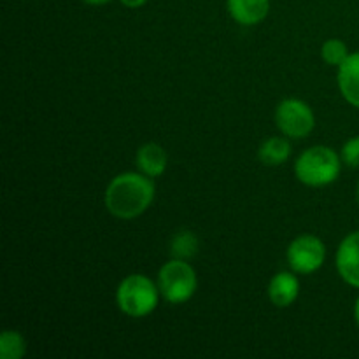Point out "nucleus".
Returning a JSON list of instances; mask_svg holds the SVG:
<instances>
[{
    "instance_id": "19",
    "label": "nucleus",
    "mask_w": 359,
    "mask_h": 359,
    "mask_svg": "<svg viewBox=\"0 0 359 359\" xmlns=\"http://www.w3.org/2000/svg\"><path fill=\"white\" fill-rule=\"evenodd\" d=\"M354 319H356V323L359 326V297H358L356 304H354Z\"/></svg>"
},
{
    "instance_id": "18",
    "label": "nucleus",
    "mask_w": 359,
    "mask_h": 359,
    "mask_svg": "<svg viewBox=\"0 0 359 359\" xmlns=\"http://www.w3.org/2000/svg\"><path fill=\"white\" fill-rule=\"evenodd\" d=\"M84 4H88V6H105V4L112 2V0H83Z\"/></svg>"
},
{
    "instance_id": "5",
    "label": "nucleus",
    "mask_w": 359,
    "mask_h": 359,
    "mask_svg": "<svg viewBox=\"0 0 359 359\" xmlns=\"http://www.w3.org/2000/svg\"><path fill=\"white\" fill-rule=\"evenodd\" d=\"M276 125L291 139H305L316 126L314 111L300 98H286L276 109Z\"/></svg>"
},
{
    "instance_id": "11",
    "label": "nucleus",
    "mask_w": 359,
    "mask_h": 359,
    "mask_svg": "<svg viewBox=\"0 0 359 359\" xmlns=\"http://www.w3.org/2000/svg\"><path fill=\"white\" fill-rule=\"evenodd\" d=\"M340 93L353 107L359 109V51L351 53L346 62L339 67Z\"/></svg>"
},
{
    "instance_id": "9",
    "label": "nucleus",
    "mask_w": 359,
    "mask_h": 359,
    "mask_svg": "<svg viewBox=\"0 0 359 359\" xmlns=\"http://www.w3.org/2000/svg\"><path fill=\"white\" fill-rule=\"evenodd\" d=\"M228 13L242 27L258 25L269 16L270 0H226Z\"/></svg>"
},
{
    "instance_id": "16",
    "label": "nucleus",
    "mask_w": 359,
    "mask_h": 359,
    "mask_svg": "<svg viewBox=\"0 0 359 359\" xmlns=\"http://www.w3.org/2000/svg\"><path fill=\"white\" fill-rule=\"evenodd\" d=\"M340 158L349 167L359 168V137H353V139H349L344 144Z\"/></svg>"
},
{
    "instance_id": "20",
    "label": "nucleus",
    "mask_w": 359,
    "mask_h": 359,
    "mask_svg": "<svg viewBox=\"0 0 359 359\" xmlns=\"http://www.w3.org/2000/svg\"><path fill=\"white\" fill-rule=\"evenodd\" d=\"M356 196H358V202H359V182H358V188H356Z\"/></svg>"
},
{
    "instance_id": "17",
    "label": "nucleus",
    "mask_w": 359,
    "mask_h": 359,
    "mask_svg": "<svg viewBox=\"0 0 359 359\" xmlns=\"http://www.w3.org/2000/svg\"><path fill=\"white\" fill-rule=\"evenodd\" d=\"M119 2L128 9H140L142 6H146L147 0H119Z\"/></svg>"
},
{
    "instance_id": "1",
    "label": "nucleus",
    "mask_w": 359,
    "mask_h": 359,
    "mask_svg": "<svg viewBox=\"0 0 359 359\" xmlns=\"http://www.w3.org/2000/svg\"><path fill=\"white\" fill-rule=\"evenodd\" d=\"M153 181L142 172H125L109 182L105 189V207L118 219H135L142 216L154 200Z\"/></svg>"
},
{
    "instance_id": "6",
    "label": "nucleus",
    "mask_w": 359,
    "mask_h": 359,
    "mask_svg": "<svg viewBox=\"0 0 359 359\" xmlns=\"http://www.w3.org/2000/svg\"><path fill=\"white\" fill-rule=\"evenodd\" d=\"M286 256L294 273L311 276L325 265L326 248L321 238L314 235H300L291 242Z\"/></svg>"
},
{
    "instance_id": "3",
    "label": "nucleus",
    "mask_w": 359,
    "mask_h": 359,
    "mask_svg": "<svg viewBox=\"0 0 359 359\" xmlns=\"http://www.w3.org/2000/svg\"><path fill=\"white\" fill-rule=\"evenodd\" d=\"M160 287L142 273H132L119 283L116 290V304L128 318H146L158 307Z\"/></svg>"
},
{
    "instance_id": "12",
    "label": "nucleus",
    "mask_w": 359,
    "mask_h": 359,
    "mask_svg": "<svg viewBox=\"0 0 359 359\" xmlns=\"http://www.w3.org/2000/svg\"><path fill=\"white\" fill-rule=\"evenodd\" d=\"M259 161L266 167H279L291 156V144L284 137H270L259 146Z\"/></svg>"
},
{
    "instance_id": "4",
    "label": "nucleus",
    "mask_w": 359,
    "mask_h": 359,
    "mask_svg": "<svg viewBox=\"0 0 359 359\" xmlns=\"http://www.w3.org/2000/svg\"><path fill=\"white\" fill-rule=\"evenodd\" d=\"M158 287L168 304L181 305L191 300L196 293L198 279L196 272L186 259H175L165 263L158 272Z\"/></svg>"
},
{
    "instance_id": "2",
    "label": "nucleus",
    "mask_w": 359,
    "mask_h": 359,
    "mask_svg": "<svg viewBox=\"0 0 359 359\" xmlns=\"http://www.w3.org/2000/svg\"><path fill=\"white\" fill-rule=\"evenodd\" d=\"M342 168V158L328 146H312L294 161V175L311 188H321L335 182Z\"/></svg>"
},
{
    "instance_id": "15",
    "label": "nucleus",
    "mask_w": 359,
    "mask_h": 359,
    "mask_svg": "<svg viewBox=\"0 0 359 359\" xmlns=\"http://www.w3.org/2000/svg\"><path fill=\"white\" fill-rule=\"evenodd\" d=\"M349 49H347L346 42L340 41V39H328V41L323 44L321 48V56L328 65L332 67H340L349 56Z\"/></svg>"
},
{
    "instance_id": "7",
    "label": "nucleus",
    "mask_w": 359,
    "mask_h": 359,
    "mask_svg": "<svg viewBox=\"0 0 359 359\" xmlns=\"http://www.w3.org/2000/svg\"><path fill=\"white\" fill-rule=\"evenodd\" d=\"M335 265L344 283L359 287V231H353L340 242Z\"/></svg>"
},
{
    "instance_id": "13",
    "label": "nucleus",
    "mask_w": 359,
    "mask_h": 359,
    "mask_svg": "<svg viewBox=\"0 0 359 359\" xmlns=\"http://www.w3.org/2000/svg\"><path fill=\"white\" fill-rule=\"evenodd\" d=\"M198 252V238L193 231L181 230L172 237L170 255L175 259H191Z\"/></svg>"
},
{
    "instance_id": "14",
    "label": "nucleus",
    "mask_w": 359,
    "mask_h": 359,
    "mask_svg": "<svg viewBox=\"0 0 359 359\" xmlns=\"http://www.w3.org/2000/svg\"><path fill=\"white\" fill-rule=\"evenodd\" d=\"M27 353V342L23 335L14 330H6L0 335V358L2 359H21Z\"/></svg>"
},
{
    "instance_id": "10",
    "label": "nucleus",
    "mask_w": 359,
    "mask_h": 359,
    "mask_svg": "<svg viewBox=\"0 0 359 359\" xmlns=\"http://www.w3.org/2000/svg\"><path fill=\"white\" fill-rule=\"evenodd\" d=\"M135 163L142 174L147 177H160L165 174L168 165V154L160 144L156 142H147L139 147L135 154Z\"/></svg>"
},
{
    "instance_id": "8",
    "label": "nucleus",
    "mask_w": 359,
    "mask_h": 359,
    "mask_svg": "<svg viewBox=\"0 0 359 359\" xmlns=\"http://www.w3.org/2000/svg\"><path fill=\"white\" fill-rule=\"evenodd\" d=\"M266 291H269L270 302L276 307H291L300 294V280L293 272H279L270 279Z\"/></svg>"
}]
</instances>
